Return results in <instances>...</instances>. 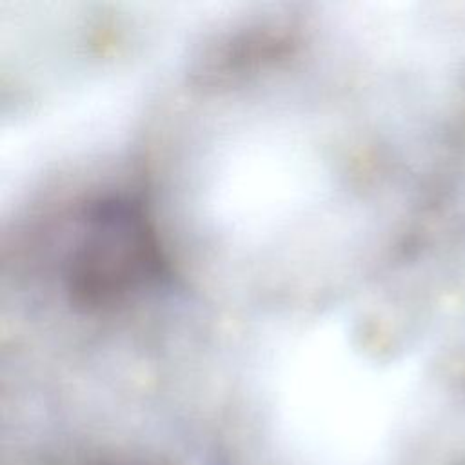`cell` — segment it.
<instances>
[{
    "label": "cell",
    "instance_id": "cell-1",
    "mask_svg": "<svg viewBox=\"0 0 465 465\" xmlns=\"http://www.w3.org/2000/svg\"><path fill=\"white\" fill-rule=\"evenodd\" d=\"M163 276L154 229L142 203L105 196L80 214L64 258L71 303L102 311L153 289Z\"/></svg>",
    "mask_w": 465,
    "mask_h": 465
}]
</instances>
